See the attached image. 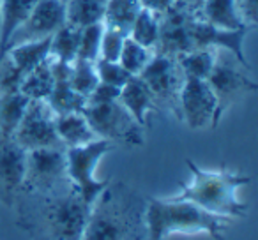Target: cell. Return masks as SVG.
Listing matches in <instances>:
<instances>
[{"instance_id": "1", "label": "cell", "mask_w": 258, "mask_h": 240, "mask_svg": "<svg viewBox=\"0 0 258 240\" xmlns=\"http://www.w3.org/2000/svg\"><path fill=\"white\" fill-rule=\"evenodd\" d=\"M16 224L32 240H82L90 207L71 180L44 193H20Z\"/></svg>"}, {"instance_id": "2", "label": "cell", "mask_w": 258, "mask_h": 240, "mask_svg": "<svg viewBox=\"0 0 258 240\" xmlns=\"http://www.w3.org/2000/svg\"><path fill=\"white\" fill-rule=\"evenodd\" d=\"M147 198L124 182H110L89 212L82 240H147Z\"/></svg>"}, {"instance_id": "3", "label": "cell", "mask_w": 258, "mask_h": 240, "mask_svg": "<svg viewBox=\"0 0 258 240\" xmlns=\"http://www.w3.org/2000/svg\"><path fill=\"white\" fill-rule=\"evenodd\" d=\"M186 165L191 170L193 182L182 184L180 193L172 198L191 201L211 214L225 215L230 219L246 217L247 205L237 198V191L251 182L249 177L230 172L225 166L216 172H209L200 168L193 159H186Z\"/></svg>"}, {"instance_id": "4", "label": "cell", "mask_w": 258, "mask_h": 240, "mask_svg": "<svg viewBox=\"0 0 258 240\" xmlns=\"http://www.w3.org/2000/svg\"><path fill=\"white\" fill-rule=\"evenodd\" d=\"M149 238L165 240L172 233H207L216 240H225L232 219L211 214L198 205L175 198H147Z\"/></svg>"}, {"instance_id": "5", "label": "cell", "mask_w": 258, "mask_h": 240, "mask_svg": "<svg viewBox=\"0 0 258 240\" xmlns=\"http://www.w3.org/2000/svg\"><path fill=\"white\" fill-rule=\"evenodd\" d=\"M244 69L249 71L228 50L216 48L214 65H212L209 78L205 79L209 83V87H211V90L214 92L216 101H218L212 127H218L225 111L228 108H232L237 101H240L247 94H253L258 90V85L244 72Z\"/></svg>"}, {"instance_id": "6", "label": "cell", "mask_w": 258, "mask_h": 240, "mask_svg": "<svg viewBox=\"0 0 258 240\" xmlns=\"http://www.w3.org/2000/svg\"><path fill=\"white\" fill-rule=\"evenodd\" d=\"M82 113L101 140L124 147H142L145 143V127L137 122L118 99L104 104H85Z\"/></svg>"}, {"instance_id": "7", "label": "cell", "mask_w": 258, "mask_h": 240, "mask_svg": "<svg viewBox=\"0 0 258 240\" xmlns=\"http://www.w3.org/2000/svg\"><path fill=\"white\" fill-rule=\"evenodd\" d=\"M113 147L115 145L110 141L97 138L87 145L66 148L68 177L89 207H92L96 198L110 184V179H96V166L103 159V155L108 154Z\"/></svg>"}, {"instance_id": "8", "label": "cell", "mask_w": 258, "mask_h": 240, "mask_svg": "<svg viewBox=\"0 0 258 240\" xmlns=\"http://www.w3.org/2000/svg\"><path fill=\"white\" fill-rule=\"evenodd\" d=\"M142 79L149 87L158 110H168L180 120L179 96L184 83V74L173 57L156 53L140 72Z\"/></svg>"}, {"instance_id": "9", "label": "cell", "mask_w": 258, "mask_h": 240, "mask_svg": "<svg viewBox=\"0 0 258 240\" xmlns=\"http://www.w3.org/2000/svg\"><path fill=\"white\" fill-rule=\"evenodd\" d=\"M13 140L25 152L37 148H66L55 131V113L46 101L29 99Z\"/></svg>"}, {"instance_id": "10", "label": "cell", "mask_w": 258, "mask_h": 240, "mask_svg": "<svg viewBox=\"0 0 258 240\" xmlns=\"http://www.w3.org/2000/svg\"><path fill=\"white\" fill-rule=\"evenodd\" d=\"M66 182H69L66 148H37L25 154L23 193H44Z\"/></svg>"}, {"instance_id": "11", "label": "cell", "mask_w": 258, "mask_h": 240, "mask_svg": "<svg viewBox=\"0 0 258 240\" xmlns=\"http://www.w3.org/2000/svg\"><path fill=\"white\" fill-rule=\"evenodd\" d=\"M66 25V2L64 0H37L27 20L15 30L8 43V48L22 43L39 41L51 37L60 27Z\"/></svg>"}, {"instance_id": "12", "label": "cell", "mask_w": 258, "mask_h": 240, "mask_svg": "<svg viewBox=\"0 0 258 240\" xmlns=\"http://www.w3.org/2000/svg\"><path fill=\"white\" fill-rule=\"evenodd\" d=\"M216 106L218 101L205 79L184 78L179 96V108L180 120L186 122L187 127L191 129H204L207 126L212 127Z\"/></svg>"}, {"instance_id": "13", "label": "cell", "mask_w": 258, "mask_h": 240, "mask_svg": "<svg viewBox=\"0 0 258 240\" xmlns=\"http://www.w3.org/2000/svg\"><path fill=\"white\" fill-rule=\"evenodd\" d=\"M198 15L200 13L191 11L179 2L159 15V37L154 50L156 53L177 58L179 55L193 50L189 41V25Z\"/></svg>"}, {"instance_id": "14", "label": "cell", "mask_w": 258, "mask_h": 240, "mask_svg": "<svg viewBox=\"0 0 258 240\" xmlns=\"http://www.w3.org/2000/svg\"><path fill=\"white\" fill-rule=\"evenodd\" d=\"M27 152L13 138H0V203L13 208L25 177Z\"/></svg>"}, {"instance_id": "15", "label": "cell", "mask_w": 258, "mask_h": 240, "mask_svg": "<svg viewBox=\"0 0 258 240\" xmlns=\"http://www.w3.org/2000/svg\"><path fill=\"white\" fill-rule=\"evenodd\" d=\"M249 32V29H240V30H221L212 27L207 23L200 15L195 16L193 22L189 25V41L191 48H223L228 50L244 67L249 69V62L246 60L242 44L244 37Z\"/></svg>"}, {"instance_id": "16", "label": "cell", "mask_w": 258, "mask_h": 240, "mask_svg": "<svg viewBox=\"0 0 258 240\" xmlns=\"http://www.w3.org/2000/svg\"><path fill=\"white\" fill-rule=\"evenodd\" d=\"M50 64H51V74H53V90H51V94L46 99L48 106L53 110L55 115L82 111L87 104V97L80 96L69 85L71 64L57 60L53 57H50Z\"/></svg>"}, {"instance_id": "17", "label": "cell", "mask_w": 258, "mask_h": 240, "mask_svg": "<svg viewBox=\"0 0 258 240\" xmlns=\"http://www.w3.org/2000/svg\"><path fill=\"white\" fill-rule=\"evenodd\" d=\"M118 101L129 113L137 118V122L142 127H149V113L158 111L154 97H152L151 90L140 76H131L127 79V83L120 89Z\"/></svg>"}, {"instance_id": "18", "label": "cell", "mask_w": 258, "mask_h": 240, "mask_svg": "<svg viewBox=\"0 0 258 240\" xmlns=\"http://www.w3.org/2000/svg\"><path fill=\"white\" fill-rule=\"evenodd\" d=\"M50 44H51V37L16 44V46L9 48L6 51L4 57L11 62L13 67L20 74V78L23 79L34 67H37L41 62H44L50 57Z\"/></svg>"}, {"instance_id": "19", "label": "cell", "mask_w": 258, "mask_h": 240, "mask_svg": "<svg viewBox=\"0 0 258 240\" xmlns=\"http://www.w3.org/2000/svg\"><path fill=\"white\" fill-rule=\"evenodd\" d=\"M55 131H57L58 138H60L66 148L80 147V145H87L90 141L97 140L96 133L89 126L82 111L55 115Z\"/></svg>"}, {"instance_id": "20", "label": "cell", "mask_w": 258, "mask_h": 240, "mask_svg": "<svg viewBox=\"0 0 258 240\" xmlns=\"http://www.w3.org/2000/svg\"><path fill=\"white\" fill-rule=\"evenodd\" d=\"M37 0H0V60L4 58L11 36L27 20Z\"/></svg>"}, {"instance_id": "21", "label": "cell", "mask_w": 258, "mask_h": 240, "mask_svg": "<svg viewBox=\"0 0 258 240\" xmlns=\"http://www.w3.org/2000/svg\"><path fill=\"white\" fill-rule=\"evenodd\" d=\"M200 16L212 27L221 30L247 29L237 13L235 0H205L202 4Z\"/></svg>"}, {"instance_id": "22", "label": "cell", "mask_w": 258, "mask_h": 240, "mask_svg": "<svg viewBox=\"0 0 258 240\" xmlns=\"http://www.w3.org/2000/svg\"><path fill=\"white\" fill-rule=\"evenodd\" d=\"M140 9L142 6L138 0H106V9L103 16L104 29L117 30L127 37Z\"/></svg>"}, {"instance_id": "23", "label": "cell", "mask_w": 258, "mask_h": 240, "mask_svg": "<svg viewBox=\"0 0 258 240\" xmlns=\"http://www.w3.org/2000/svg\"><path fill=\"white\" fill-rule=\"evenodd\" d=\"M66 2V23L85 29L89 25L103 23L106 0H64Z\"/></svg>"}, {"instance_id": "24", "label": "cell", "mask_w": 258, "mask_h": 240, "mask_svg": "<svg viewBox=\"0 0 258 240\" xmlns=\"http://www.w3.org/2000/svg\"><path fill=\"white\" fill-rule=\"evenodd\" d=\"M27 104L22 92H0V138H13Z\"/></svg>"}, {"instance_id": "25", "label": "cell", "mask_w": 258, "mask_h": 240, "mask_svg": "<svg viewBox=\"0 0 258 240\" xmlns=\"http://www.w3.org/2000/svg\"><path fill=\"white\" fill-rule=\"evenodd\" d=\"M51 90H53V74H51V64L48 57L22 79L18 92H22L27 99L46 101Z\"/></svg>"}, {"instance_id": "26", "label": "cell", "mask_w": 258, "mask_h": 240, "mask_svg": "<svg viewBox=\"0 0 258 240\" xmlns=\"http://www.w3.org/2000/svg\"><path fill=\"white\" fill-rule=\"evenodd\" d=\"M184 78L207 79L216 60V48H197L175 58Z\"/></svg>"}, {"instance_id": "27", "label": "cell", "mask_w": 258, "mask_h": 240, "mask_svg": "<svg viewBox=\"0 0 258 240\" xmlns=\"http://www.w3.org/2000/svg\"><path fill=\"white\" fill-rule=\"evenodd\" d=\"M80 32H82V30L69 25V23H66L64 27H60V29L51 36L50 57L71 64V62L78 57Z\"/></svg>"}, {"instance_id": "28", "label": "cell", "mask_w": 258, "mask_h": 240, "mask_svg": "<svg viewBox=\"0 0 258 240\" xmlns=\"http://www.w3.org/2000/svg\"><path fill=\"white\" fill-rule=\"evenodd\" d=\"M127 37H131L133 41H137L138 44L149 48V50H156L159 37V15L142 8L133 27L129 30Z\"/></svg>"}, {"instance_id": "29", "label": "cell", "mask_w": 258, "mask_h": 240, "mask_svg": "<svg viewBox=\"0 0 258 240\" xmlns=\"http://www.w3.org/2000/svg\"><path fill=\"white\" fill-rule=\"evenodd\" d=\"M152 55H154V50H149V48L138 44L137 41H133L131 37H125L120 57H118V64L131 76H138L144 71L145 65L149 64Z\"/></svg>"}, {"instance_id": "30", "label": "cell", "mask_w": 258, "mask_h": 240, "mask_svg": "<svg viewBox=\"0 0 258 240\" xmlns=\"http://www.w3.org/2000/svg\"><path fill=\"white\" fill-rule=\"evenodd\" d=\"M99 83L94 62L83 60V58H75L71 62V72H69V85L80 96L87 97L96 85Z\"/></svg>"}, {"instance_id": "31", "label": "cell", "mask_w": 258, "mask_h": 240, "mask_svg": "<svg viewBox=\"0 0 258 240\" xmlns=\"http://www.w3.org/2000/svg\"><path fill=\"white\" fill-rule=\"evenodd\" d=\"M104 25L103 23H96V25H89L82 29L80 32V44H78V57L83 60L96 62L99 58V46H101V37H103Z\"/></svg>"}, {"instance_id": "32", "label": "cell", "mask_w": 258, "mask_h": 240, "mask_svg": "<svg viewBox=\"0 0 258 240\" xmlns=\"http://www.w3.org/2000/svg\"><path fill=\"white\" fill-rule=\"evenodd\" d=\"M94 67H96L99 82L108 83V85H115V87H118V89H122V87L127 83V79L131 78V74H129L118 62H108V60L97 58V60L94 62Z\"/></svg>"}, {"instance_id": "33", "label": "cell", "mask_w": 258, "mask_h": 240, "mask_svg": "<svg viewBox=\"0 0 258 240\" xmlns=\"http://www.w3.org/2000/svg\"><path fill=\"white\" fill-rule=\"evenodd\" d=\"M125 36L117 30L104 29L103 37H101V46H99V58L108 62H118L120 57L122 46H124Z\"/></svg>"}, {"instance_id": "34", "label": "cell", "mask_w": 258, "mask_h": 240, "mask_svg": "<svg viewBox=\"0 0 258 240\" xmlns=\"http://www.w3.org/2000/svg\"><path fill=\"white\" fill-rule=\"evenodd\" d=\"M120 96V89L115 85H108V83L99 82L96 85V89L87 96V104H104L117 101Z\"/></svg>"}, {"instance_id": "35", "label": "cell", "mask_w": 258, "mask_h": 240, "mask_svg": "<svg viewBox=\"0 0 258 240\" xmlns=\"http://www.w3.org/2000/svg\"><path fill=\"white\" fill-rule=\"evenodd\" d=\"M235 8L244 25L254 29L258 22V0H235Z\"/></svg>"}, {"instance_id": "36", "label": "cell", "mask_w": 258, "mask_h": 240, "mask_svg": "<svg viewBox=\"0 0 258 240\" xmlns=\"http://www.w3.org/2000/svg\"><path fill=\"white\" fill-rule=\"evenodd\" d=\"M140 6L144 9L156 13V15H163L165 11H168L172 6H175L177 0H138Z\"/></svg>"}, {"instance_id": "37", "label": "cell", "mask_w": 258, "mask_h": 240, "mask_svg": "<svg viewBox=\"0 0 258 240\" xmlns=\"http://www.w3.org/2000/svg\"><path fill=\"white\" fill-rule=\"evenodd\" d=\"M177 2H179V4H182V6H186V8L191 9V11L200 13L202 4H204L205 0H177Z\"/></svg>"}, {"instance_id": "38", "label": "cell", "mask_w": 258, "mask_h": 240, "mask_svg": "<svg viewBox=\"0 0 258 240\" xmlns=\"http://www.w3.org/2000/svg\"><path fill=\"white\" fill-rule=\"evenodd\" d=\"M147 240H158V238H147Z\"/></svg>"}]
</instances>
